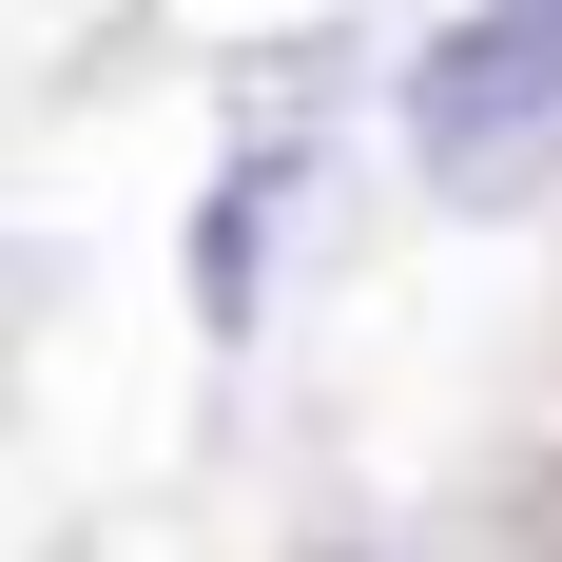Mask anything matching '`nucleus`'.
Returning a JSON list of instances; mask_svg holds the SVG:
<instances>
[{
	"instance_id": "obj_1",
	"label": "nucleus",
	"mask_w": 562,
	"mask_h": 562,
	"mask_svg": "<svg viewBox=\"0 0 562 562\" xmlns=\"http://www.w3.org/2000/svg\"><path fill=\"white\" fill-rule=\"evenodd\" d=\"M407 156H427V194H524L562 156V0H465L407 58Z\"/></svg>"
},
{
	"instance_id": "obj_2",
	"label": "nucleus",
	"mask_w": 562,
	"mask_h": 562,
	"mask_svg": "<svg viewBox=\"0 0 562 562\" xmlns=\"http://www.w3.org/2000/svg\"><path fill=\"white\" fill-rule=\"evenodd\" d=\"M291 194H311V156H233L214 175V214H194V311H214V330H252V291H272V233H291Z\"/></svg>"
}]
</instances>
